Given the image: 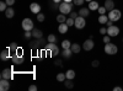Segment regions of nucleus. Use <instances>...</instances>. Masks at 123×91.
I'll use <instances>...</instances> for the list:
<instances>
[{
    "instance_id": "f8f14e48",
    "label": "nucleus",
    "mask_w": 123,
    "mask_h": 91,
    "mask_svg": "<svg viewBox=\"0 0 123 91\" xmlns=\"http://www.w3.org/2000/svg\"><path fill=\"white\" fill-rule=\"evenodd\" d=\"M9 81H10V80H6V79H1V80H0V90H1V91H7L10 89Z\"/></svg>"
},
{
    "instance_id": "5701e85b",
    "label": "nucleus",
    "mask_w": 123,
    "mask_h": 91,
    "mask_svg": "<svg viewBox=\"0 0 123 91\" xmlns=\"http://www.w3.org/2000/svg\"><path fill=\"white\" fill-rule=\"evenodd\" d=\"M98 7H100V5H98L97 1H94V0H92V1L89 3V9L90 10H97Z\"/></svg>"
},
{
    "instance_id": "b1692460",
    "label": "nucleus",
    "mask_w": 123,
    "mask_h": 91,
    "mask_svg": "<svg viewBox=\"0 0 123 91\" xmlns=\"http://www.w3.org/2000/svg\"><path fill=\"white\" fill-rule=\"evenodd\" d=\"M62 54H63V57H64V58H70V57H71V54H73V50H71L70 48H68V49H64V50H63V53H62Z\"/></svg>"
},
{
    "instance_id": "e433bc0d",
    "label": "nucleus",
    "mask_w": 123,
    "mask_h": 91,
    "mask_svg": "<svg viewBox=\"0 0 123 91\" xmlns=\"http://www.w3.org/2000/svg\"><path fill=\"white\" fill-rule=\"evenodd\" d=\"M100 33H101V35H106V33H107V28H106V27H101V28H100Z\"/></svg>"
},
{
    "instance_id": "6ab92c4d",
    "label": "nucleus",
    "mask_w": 123,
    "mask_h": 91,
    "mask_svg": "<svg viewBox=\"0 0 123 91\" xmlns=\"http://www.w3.org/2000/svg\"><path fill=\"white\" fill-rule=\"evenodd\" d=\"M9 58H10V50L6 48L5 50L1 52V54H0V59H1V60H7Z\"/></svg>"
},
{
    "instance_id": "4be33fe9",
    "label": "nucleus",
    "mask_w": 123,
    "mask_h": 91,
    "mask_svg": "<svg viewBox=\"0 0 123 91\" xmlns=\"http://www.w3.org/2000/svg\"><path fill=\"white\" fill-rule=\"evenodd\" d=\"M75 72L73 69H69V70H67V73H65V76H67V79H74L75 78Z\"/></svg>"
},
{
    "instance_id": "a19ab883",
    "label": "nucleus",
    "mask_w": 123,
    "mask_h": 91,
    "mask_svg": "<svg viewBox=\"0 0 123 91\" xmlns=\"http://www.w3.org/2000/svg\"><path fill=\"white\" fill-rule=\"evenodd\" d=\"M28 90H30V91H37V86H36V85H30Z\"/></svg>"
},
{
    "instance_id": "79ce46f5",
    "label": "nucleus",
    "mask_w": 123,
    "mask_h": 91,
    "mask_svg": "<svg viewBox=\"0 0 123 91\" xmlns=\"http://www.w3.org/2000/svg\"><path fill=\"white\" fill-rule=\"evenodd\" d=\"M62 63H63V62H62L60 59H57L55 62H54V64H55V65H58V67H62V65H63V64H62Z\"/></svg>"
},
{
    "instance_id": "a878e982",
    "label": "nucleus",
    "mask_w": 123,
    "mask_h": 91,
    "mask_svg": "<svg viewBox=\"0 0 123 91\" xmlns=\"http://www.w3.org/2000/svg\"><path fill=\"white\" fill-rule=\"evenodd\" d=\"M65 79H67L65 73H59V74H57V80H58V81L63 83V81H65Z\"/></svg>"
},
{
    "instance_id": "09e8293b",
    "label": "nucleus",
    "mask_w": 123,
    "mask_h": 91,
    "mask_svg": "<svg viewBox=\"0 0 123 91\" xmlns=\"http://www.w3.org/2000/svg\"><path fill=\"white\" fill-rule=\"evenodd\" d=\"M122 41H123V39H122Z\"/></svg>"
},
{
    "instance_id": "72a5a7b5",
    "label": "nucleus",
    "mask_w": 123,
    "mask_h": 91,
    "mask_svg": "<svg viewBox=\"0 0 123 91\" xmlns=\"http://www.w3.org/2000/svg\"><path fill=\"white\" fill-rule=\"evenodd\" d=\"M110 41H111V36L104 35V42H105V43H110Z\"/></svg>"
},
{
    "instance_id": "bb28decb",
    "label": "nucleus",
    "mask_w": 123,
    "mask_h": 91,
    "mask_svg": "<svg viewBox=\"0 0 123 91\" xmlns=\"http://www.w3.org/2000/svg\"><path fill=\"white\" fill-rule=\"evenodd\" d=\"M65 86L68 89H73L74 87V83H73V79H65Z\"/></svg>"
},
{
    "instance_id": "f257e3e1",
    "label": "nucleus",
    "mask_w": 123,
    "mask_h": 91,
    "mask_svg": "<svg viewBox=\"0 0 123 91\" xmlns=\"http://www.w3.org/2000/svg\"><path fill=\"white\" fill-rule=\"evenodd\" d=\"M73 5H74V4H71V3H65V1H63V3H62V4L58 6V9H59L60 14L68 15V14H70V12H71V9H73Z\"/></svg>"
},
{
    "instance_id": "423d86ee",
    "label": "nucleus",
    "mask_w": 123,
    "mask_h": 91,
    "mask_svg": "<svg viewBox=\"0 0 123 91\" xmlns=\"http://www.w3.org/2000/svg\"><path fill=\"white\" fill-rule=\"evenodd\" d=\"M85 25H86V22H85V17H83V16H78V17L75 18V24H74V26H75L78 30H83V28L85 27Z\"/></svg>"
},
{
    "instance_id": "f704fd0d",
    "label": "nucleus",
    "mask_w": 123,
    "mask_h": 91,
    "mask_svg": "<svg viewBox=\"0 0 123 91\" xmlns=\"http://www.w3.org/2000/svg\"><path fill=\"white\" fill-rule=\"evenodd\" d=\"M84 1H85V0H73V3H74L75 5H83Z\"/></svg>"
},
{
    "instance_id": "6e6552de",
    "label": "nucleus",
    "mask_w": 123,
    "mask_h": 91,
    "mask_svg": "<svg viewBox=\"0 0 123 91\" xmlns=\"http://www.w3.org/2000/svg\"><path fill=\"white\" fill-rule=\"evenodd\" d=\"M12 70L10 68H6L1 72V79H6V80H11L12 79Z\"/></svg>"
},
{
    "instance_id": "7ed1b4c3",
    "label": "nucleus",
    "mask_w": 123,
    "mask_h": 91,
    "mask_svg": "<svg viewBox=\"0 0 123 91\" xmlns=\"http://www.w3.org/2000/svg\"><path fill=\"white\" fill-rule=\"evenodd\" d=\"M105 52L107 54H110V55H113V54H116L118 52V48H117L116 44L110 42V43H106V46H105Z\"/></svg>"
},
{
    "instance_id": "9b49d317",
    "label": "nucleus",
    "mask_w": 123,
    "mask_h": 91,
    "mask_svg": "<svg viewBox=\"0 0 123 91\" xmlns=\"http://www.w3.org/2000/svg\"><path fill=\"white\" fill-rule=\"evenodd\" d=\"M11 62H12L14 65H20V64H22V63H24V55H18V54L14 55V57L11 58Z\"/></svg>"
},
{
    "instance_id": "2eb2a0df",
    "label": "nucleus",
    "mask_w": 123,
    "mask_h": 91,
    "mask_svg": "<svg viewBox=\"0 0 123 91\" xmlns=\"http://www.w3.org/2000/svg\"><path fill=\"white\" fill-rule=\"evenodd\" d=\"M68 28H69V26H68L65 22H63V24H60V25H59L58 31H59V33L64 35V33H67V32H68Z\"/></svg>"
},
{
    "instance_id": "9d476101",
    "label": "nucleus",
    "mask_w": 123,
    "mask_h": 91,
    "mask_svg": "<svg viewBox=\"0 0 123 91\" xmlns=\"http://www.w3.org/2000/svg\"><path fill=\"white\" fill-rule=\"evenodd\" d=\"M30 10H31V12H32V14L37 15V14L41 12V5L38 3H32L30 5Z\"/></svg>"
},
{
    "instance_id": "f03ea898",
    "label": "nucleus",
    "mask_w": 123,
    "mask_h": 91,
    "mask_svg": "<svg viewBox=\"0 0 123 91\" xmlns=\"http://www.w3.org/2000/svg\"><path fill=\"white\" fill-rule=\"evenodd\" d=\"M44 48H46L47 50H49V52H50V55H52V57H55V55L59 54V48H58V46H57L55 43L48 42V44H46Z\"/></svg>"
},
{
    "instance_id": "ddd939ff",
    "label": "nucleus",
    "mask_w": 123,
    "mask_h": 91,
    "mask_svg": "<svg viewBox=\"0 0 123 91\" xmlns=\"http://www.w3.org/2000/svg\"><path fill=\"white\" fill-rule=\"evenodd\" d=\"M7 49L10 50V57H14L15 54H16V52H17V49H18V47H17V44L16 43H11L9 47H7Z\"/></svg>"
},
{
    "instance_id": "f3484780",
    "label": "nucleus",
    "mask_w": 123,
    "mask_h": 91,
    "mask_svg": "<svg viewBox=\"0 0 123 91\" xmlns=\"http://www.w3.org/2000/svg\"><path fill=\"white\" fill-rule=\"evenodd\" d=\"M32 37H33V38H42V37H43V33H42V31H41V30L33 28V30H32Z\"/></svg>"
},
{
    "instance_id": "c85d7f7f",
    "label": "nucleus",
    "mask_w": 123,
    "mask_h": 91,
    "mask_svg": "<svg viewBox=\"0 0 123 91\" xmlns=\"http://www.w3.org/2000/svg\"><path fill=\"white\" fill-rule=\"evenodd\" d=\"M47 41H48V42H50V43H55V42H57V37H55L54 35H48Z\"/></svg>"
},
{
    "instance_id": "37998d69",
    "label": "nucleus",
    "mask_w": 123,
    "mask_h": 91,
    "mask_svg": "<svg viewBox=\"0 0 123 91\" xmlns=\"http://www.w3.org/2000/svg\"><path fill=\"white\" fill-rule=\"evenodd\" d=\"M112 25H113V21H111V20H108L107 24H106V26H107V27H110V26H112Z\"/></svg>"
},
{
    "instance_id": "473e14b6",
    "label": "nucleus",
    "mask_w": 123,
    "mask_h": 91,
    "mask_svg": "<svg viewBox=\"0 0 123 91\" xmlns=\"http://www.w3.org/2000/svg\"><path fill=\"white\" fill-rule=\"evenodd\" d=\"M37 20H38L39 22H43V21H44V15H43V14H41V12L37 14Z\"/></svg>"
},
{
    "instance_id": "a211bd4d",
    "label": "nucleus",
    "mask_w": 123,
    "mask_h": 91,
    "mask_svg": "<svg viewBox=\"0 0 123 91\" xmlns=\"http://www.w3.org/2000/svg\"><path fill=\"white\" fill-rule=\"evenodd\" d=\"M14 15H15V10H14L12 7H7V9L5 10V16H6L7 18H12Z\"/></svg>"
},
{
    "instance_id": "7c9ffc66",
    "label": "nucleus",
    "mask_w": 123,
    "mask_h": 91,
    "mask_svg": "<svg viewBox=\"0 0 123 91\" xmlns=\"http://www.w3.org/2000/svg\"><path fill=\"white\" fill-rule=\"evenodd\" d=\"M97 11H98L100 15H106V11H107V10H106L105 6H100V7L97 9Z\"/></svg>"
},
{
    "instance_id": "de8ad7c7",
    "label": "nucleus",
    "mask_w": 123,
    "mask_h": 91,
    "mask_svg": "<svg viewBox=\"0 0 123 91\" xmlns=\"http://www.w3.org/2000/svg\"><path fill=\"white\" fill-rule=\"evenodd\" d=\"M85 1H86V3H90V1H92V0H85Z\"/></svg>"
},
{
    "instance_id": "1a4fd4ad",
    "label": "nucleus",
    "mask_w": 123,
    "mask_h": 91,
    "mask_svg": "<svg viewBox=\"0 0 123 91\" xmlns=\"http://www.w3.org/2000/svg\"><path fill=\"white\" fill-rule=\"evenodd\" d=\"M94 47H95V43H94V41H92V38H89V39H86V41L84 42V44H83V48L85 49V50H91V49H94Z\"/></svg>"
},
{
    "instance_id": "c756f323",
    "label": "nucleus",
    "mask_w": 123,
    "mask_h": 91,
    "mask_svg": "<svg viewBox=\"0 0 123 91\" xmlns=\"http://www.w3.org/2000/svg\"><path fill=\"white\" fill-rule=\"evenodd\" d=\"M65 24H67L69 27H70V26H74V24H75V20H74V18H71V17H69V18H67Z\"/></svg>"
},
{
    "instance_id": "ea45409f",
    "label": "nucleus",
    "mask_w": 123,
    "mask_h": 91,
    "mask_svg": "<svg viewBox=\"0 0 123 91\" xmlns=\"http://www.w3.org/2000/svg\"><path fill=\"white\" fill-rule=\"evenodd\" d=\"M91 65L94 67V68H96V67H98V65H100V62H98V60H94V62L91 63Z\"/></svg>"
},
{
    "instance_id": "49530a36",
    "label": "nucleus",
    "mask_w": 123,
    "mask_h": 91,
    "mask_svg": "<svg viewBox=\"0 0 123 91\" xmlns=\"http://www.w3.org/2000/svg\"><path fill=\"white\" fill-rule=\"evenodd\" d=\"M63 1H65V3H73V0H63Z\"/></svg>"
},
{
    "instance_id": "cd10ccee",
    "label": "nucleus",
    "mask_w": 123,
    "mask_h": 91,
    "mask_svg": "<svg viewBox=\"0 0 123 91\" xmlns=\"http://www.w3.org/2000/svg\"><path fill=\"white\" fill-rule=\"evenodd\" d=\"M62 47H63L64 49H68V48H70V47H71V43H70V41H68V39L63 41V42H62Z\"/></svg>"
},
{
    "instance_id": "aec40b11",
    "label": "nucleus",
    "mask_w": 123,
    "mask_h": 91,
    "mask_svg": "<svg viewBox=\"0 0 123 91\" xmlns=\"http://www.w3.org/2000/svg\"><path fill=\"white\" fill-rule=\"evenodd\" d=\"M70 49L73 50V53H80V50H81V47L78 44V43H73L71 44V47H70Z\"/></svg>"
},
{
    "instance_id": "c9c22d12",
    "label": "nucleus",
    "mask_w": 123,
    "mask_h": 91,
    "mask_svg": "<svg viewBox=\"0 0 123 91\" xmlns=\"http://www.w3.org/2000/svg\"><path fill=\"white\" fill-rule=\"evenodd\" d=\"M69 15H70V17H71V18H74V20H75V18H76V17L79 16V14H76L75 11H71V12H70Z\"/></svg>"
},
{
    "instance_id": "2f4dec72",
    "label": "nucleus",
    "mask_w": 123,
    "mask_h": 91,
    "mask_svg": "<svg viewBox=\"0 0 123 91\" xmlns=\"http://www.w3.org/2000/svg\"><path fill=\"white\" fill-rule=\"evenodd\" d=\"M7 4L6 3H4V1H1V3H0V11H5V10L7 9Z\"/></svg>"
},
{
    "instance_id": "4c0bfd02",
    "label": "nucleus",
    "mask_w": 123,
    "mask_h": 91,
    "mask_svg": "<svg viewBox=\"0 0 123 91\" xmlns=\"http://www.w3.org/2000/svg\"><path fill=\"white\" fill-rule=\"evenodd\" d=\"M25 37H26V38L32 37V31H25Z\"/></svg>"
},
{
    "instance_id": "4468645a",
    "label": "nucleus",
    "mask_w": 123,
    "mask_h": 91,
    "mask_svg": "<svg viewBox=\"0 0 123 91\" xmlns=\"http://www.w3.org/2000/svg\"><path fill=\"white\" fill-rule=\"evenodd\" d=\"M104 6L106 7L107 11H111V10H113V9H115V1H113V0H106Z\"/></svg>"
},
{
    "instance_id": "393cba45",
    "label": "nucleus",
    "mask_w": 123,
    "mask_h": 91,
    "mask_svg": "<svg viewBox=\"0 0 123 91\" xmlns=\"http://www.w3.org/2000/svg\"><path fill=\"white\" fill-rule=\"evenodd\" d=\"M57 21H58L59 24H63V22H65V21H67V17H65V15H64V14H59V15H57Z\"/></svg>"
},
{
    "instance_id": "0eeeda50",
    "label": "nucleus",
    "mask_w": 123,
    "mask_h": 91,
    "mask_svg": "<svg viewBox=\"0 0 123 91\" xmlns=\"http://www.w3.org/2000/svg\"><path fill=\"white\" fill-rule=\"evenodd\" d=\"M107 35L111 36V37L118 36V35H119V27H117V26H115V25L107 27Z\"/></svg>"
},
{
    "instance_id": "a18cd8bd",
    "label": "nucleus",
    "mask_w": 123,
    "mask_h": 91,
    "mask_svg": "<svg viewBox=\"0 0 123 91\" xmlns=\"http://www.w3.org/2000/svg\"><path fill=\"white\" fill-rule=\"evenodd\" d=\"M52 1H53L54 4H59V3L62 1V0H52Z\"/></svg>"
},
{
    "instance_id": "c03bdc74",
    "label": "nucleus",
    "mask_w": 123,
    "mask_h": 91,
    "mask_svg": "<svg viewBox=\"0 0 123 91\" xmlns=\"http://www.w3.org/2000/svg\"><path fill=\"white\" fill-rule=\"evenodd\" d=\"M113 90H115V91H122V87H119V86H116Z\"/></svg>"
},
{
    "instance_id": "20e7f679",
    "label": "nucleus",
    "mask_w": 123,
    "mask_h": 91,
    "mask_svg": "<svg viewBox=\"0 0 123 91\" xmlns=\"http://www.w3.org/2000/svg\"><path fill=\"white\" fill-rule=\"evenodd\" d=\"M21 26L24 28V31H32L33 30V21L31 18H24L22 22H21Z\"/></svg>"
},
{
    "instance_id": "dca6fc26",
    "label": "nucleus",
    "mask_w": 123,
    "mask_h": 91,
    "mask_svg": "<svg viewBox=\"0 0 123 91\" xmlns=\"http://www.w3.org/2000/svg\"><path fill=\"white\" fill-rule=\"evenodd\" d=\"M78 14H79V16L87 17V16L90 15V9H89V7H87V9H86V7H81V9L79 10V12H78Z\"/></svg>"
},
{
    "instance_id": "412c9836",
    "label": "nucleus",
    "mask_w": 123,
    "mask_h": 91,
    "mask_svg": "<svg viewBox=\"0 0 123 91\" xmlns=\"http://www.w3.org/2000/svg\"><path fill=\"white\" fill-rule=\"evenodd\" d=\"M108 20H110L108 16H106V15H100V17H98V22H100L101 25H106Z\"/></svg>"
},
{
    "instance_id": "58836bf2",
    "label": "nucleus",
    "mask_w": 123,
    "mask_h": 91,
    "mask_svg": "<svg viewBox=\"0 0 123 91\" xmlns=\"http://www.w3.org/2000/svg\"><path fill=\"white\" fill-rule=\"evenodd\" d=\"M5 3L9 5V6H12L15 4V0H5Z\"/></svg>"
},
{
    "instance_id": "39448f33",
    "label": "nucleus",
    "mask_w": 123,
    "mask_h": 91,
    "mask_svg": "<svg viewBox=\"0 0 123 91\" xmlns=\"http://www.w3.org/2000/svg\"><path fill=\"white\" fill-rule=\"evenodd\" d=\"M121 11H119V10L118 9H113V10H111V11H110V14L107 15L108 16V18L111 20V21H118V20L121 18Z\"/></svg>"
}]
</instances>
